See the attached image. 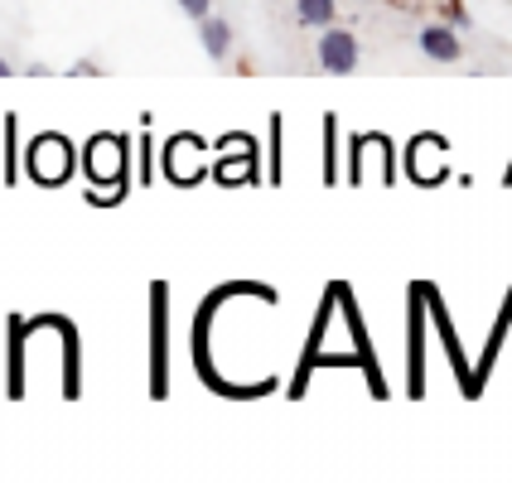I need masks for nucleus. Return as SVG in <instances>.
I'll return each mask as SVG.
<instances>
[{"label":"nucleus","mask_w":512,"mask_h":483,"mask_svg":"<svg viewBox=\"0 0 512 483\" xmlns=\"http://www.w3.org/2000/svg\"><path fill=\"white\" fill-rule=\"evenodd\" d=\"M445 20H450L455 29H464V25H469V10H459V5H450V10H445Z\"/></svg>","instance_id":"6"},{"label":"nucleus","mask_w":512,"mask_h":483,"mask_svg":"<svg viewBox=\"0 0 512 483\" xmlns=\"http://www.w3.org/2000/svg\"><path fill=\"white\" fill-rule=\"evenodd\" d=\"M334 15H339L334 0H295V20L310 25V29H329L334 25Z\"/></svg>","instance_id":"4"},{"label":"nucleus","mask_w":512,"mask_h":483,"mask_svg":"<svg viewBox=\"0 0 512 483\" xmlns=\"http://www.w3.org/2000/svg\"><path fill=\"white\" fill-rule=\"evenodd\" d=\"M199 39H203V54L208 58H228L232 54V25L228 20H199Z\"/></svg>","instance_id":"3"},{"label":"nucleus","mask_w":512,"mask_h":483,"mask_svg":"<svg viewBox=\"0 0 512 483\" xmlns=\"http://www.w3.org/2000/svg\"><path fill=\"white\" fill-rule=\"evenodd\" d=\"M358 58H363V49H358V34H348V29H339V25L319 29V68H324V73L348 78V73L358 68Z\"/></svg>","instance_id":"1"},{"label":"nucleus","mask_w":512,"mask_h":483,"mask_svg":"<svg viewBox=\"0 0 512 483\" xmlns=\"http://www.w3.org/2000/svg\"><path fill=\"white\" fill-rule=\"evenodd\" d=\"M10 73H15V68H10V58H0V78H10Z\"/></svg>","instance_id":"7"},{"label":"nucleus","mask_w":512,"mask_h":483,"mask_svg":"<svg viewBox=\"0 0 512 483\" xmlns=\"http://www.w3.org/2000/svg\"><path fill=\"white\" fill-rule=\"evenodd\" d=\"M189 20H208V10H213V0H174Z\"/></svg>","instance_id":"5"},{"label":"nucleus","mask_w":512,"mask_h":483,"mask_svg":"<svg viewBox=\"0 0 512 483\" xmlns=\"http://www.w3.org/2000/svg\"><path fill=\"white\" fill-rule=\"evenodd\" d=\"M421 54L435 58V63H455L464 49H459V34L450 25H426L421 29Z\"/></svg>","instance_id":"2"}]
</instances>
